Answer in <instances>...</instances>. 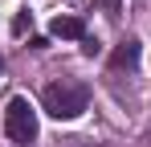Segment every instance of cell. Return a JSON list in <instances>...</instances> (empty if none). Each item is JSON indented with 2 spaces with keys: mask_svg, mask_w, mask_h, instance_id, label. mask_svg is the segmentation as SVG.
I'll list each match as a JSON object with an SVG mask.
<instances>
[{
  "mask_svg": "<svg viewBox=\"0 0 151 147\" xmlns=\"http://www.w3.org/2000/svg\"><path fill=\"white\" fill-rule=\"evenodd\" d=\"M41 106H45V115L70 122V119H78V115L90 106V90H86L82 82H74V78H57V82H49V86L41 90Z\"/></svg>",
  "mask_w": 151,
  "mask_h": 147,
  "instance_id": "obj_1",
  "label": "cell"
},
{
  "mask_svg": "<svg viewBox=\"0 0 151 147\" xmlns=\"http://www.w3.org/2000/svg\"><path fill=\"white\" fill-rule=\"evenodd\" d=\"M4 135L12 143H33L37 139V110L29 106V98H8V106H4Z\"/></svg>",
  "mask_w": 151,
  "mask_h": 147,
  "instance_id": "obj_2",
  "label": "cell"
},
{
  "mask_svg": "<svg viewBox=\"0 0 151 147\" xmlns=\"http://www.w3.org/2000/svg\"><path fill=\"white\" fill-rule=\"evenodd\" d=\"M25 29H29V17H25V12H17V21H12V33H25Z\"/></svg>",
  "mask_w": 151,
  "mask_h": 147,
  "instance_id": "obj_5",
  "label": "cell"
},
{
  "mask_svg": "<svg viewBox=\"0 0 151 147\" xmlns=\"http://www.w3.org/2000/svg\"><path fill=\"white\" fill-rule=\"evenodd\" d=\"M49 33L53 37H70V41H86V24L78 21V17H53Z\"/></svg>",
  "mask_w": 151,
  "mask_h": 147,
  "instance_id": "obj_3",
  "label": "cell"
},
{
  "mask_svg": "<svg viewBox=\"0 0 151 147\" xmlns=\"http://www.w3.org/2000/svg\"><path fill=\"white\" fill-rule=\"evenodd\" d=\"M135 61H139V41H123V45L110 53V66L114 70H131Z\"/></svg>",
  "mask_w": 151,
  "mask_h": 147,
  "instance_id": "obj_4",
  "label": "cell"
},
{
  "mask_svg": "<svg viewBox=\"0 0 151 147\" xmlns=\"http://www.w3.org/2000/svg\"><path fill=\"white\" fill-rule=\"evenodd\" d=\"M0 70H4V57H0Z\"/></svg>",
  "mask_w": 151,
  "mask_h": 147,
  "instance_id": "obj_6",
  "label": "cell"
}]
</instances>
